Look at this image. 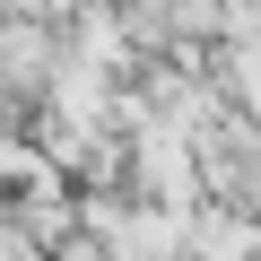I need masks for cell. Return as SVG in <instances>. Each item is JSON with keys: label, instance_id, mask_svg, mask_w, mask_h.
Returning a JSON list of instances; mask_svg holds the SVG:
<instances>
[{"label": "cell", "instance_id": "obj_1", "mask_svg": "<svg viewBox=\"0 0 261 261\" xmlns=\"http://www.w3.org/2000/svg\"><path fill=\"white\" fill-rule=\"evenodd\" d=\"M0 130H9V87H0Z\"/></svg>", "mask_w": 261, "mask_h": 261}]
</instances>
